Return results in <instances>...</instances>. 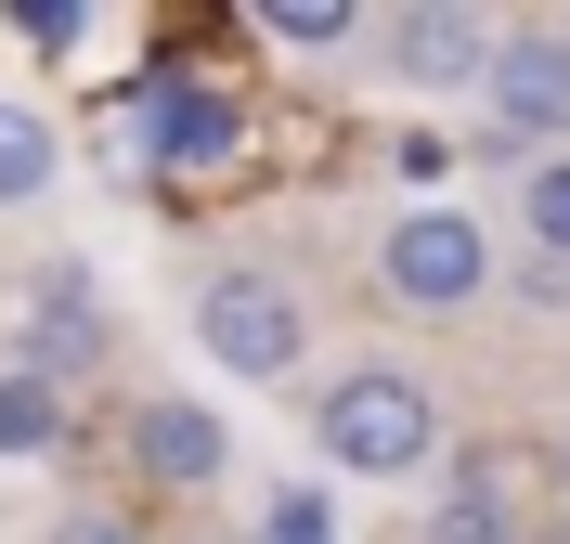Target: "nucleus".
I'll use <instances>...</instances> for the list:
<instances>
[{"label":"nucleus","mask_w":570,"mask_h":544,"mask_svg":"<svg viewBox=\"0 0 570 544\" xmlns=\"http://www.w3.org/2000/svg\"><path fill=\"white\" fill-rule=\"evenodd\" d=\"M0 27L27 39V52H78V39H91V13H78V0H13Z\"/></svg>","instance_id":"nucleus-14"},{"label":"nucleus","mask_w":570,"mask_h":544,"mask_svg":"<svg viewBox=\"0 0 570 544\" xmlns=\"http://www.w3.org/2000/svg\"><path fill=\"white\" fill-rule=\"evenodd\" d=\"M363 39L390 52L402 91H480V66H493V13H466V0H402V13H363Z\"/></svg>","instance_id":"nucleus-5"},{"label":"nucleus","mask_w":570,"mask_h":544,"mask_svg":"<svg viewBox=\"0 0 570 544\" xmlns=\"http://www.w3.org/2000/svg\"><path fill=\"white\" fill-rule=\"evenodd\" d=\"M66 441V389H39L27 363H0V454H52Z\"/></svg>","instance_id":"nucleus-11"},{"label":"nucleus","mask_w":570,"mask_h":544,"mask_svg":"<svg viewBox=\"0 0 570 544\" xmlns=\"http://www.w3.org/2000/svg\"><path fill=\"white\" fill-rule=\"evenodd\" d=\"M544 479H558V506H570V428H558V454H544Z\"/></svg>","instance_id":"nucleus-18"},{"label":"nucleus","mask_w":570,"mask_h":544,"mask_svg":"<svg viewBox=\"0 0 570 544\" xmlns=\"http://www.w3.org/2000/svg\"><path fill=\"white\" fill-rule=\"evenodd\" d=\"M247 144V105L220 91V78L195 66H142L130 78V105H117V156H142V169H220V156Z\"/></svg>","instance_id":"nucleus-4"},{"label":"nucleus","mask_w":570,"mask_h":544,"mask_svg":"<svg viewBox=\"0 0 570 544\" xmlns=\"http://www.w3.org/2000/svg\"><path fill=\"white\" fill-rule=\"evenodd\" d=\"M13 363H27L39 389H66V376L105 363V298H91V273H39V286H27V311H13Z\"/></svg>","instance_id":"nucleus-8"},{"label":"nucleus","mask_w":570,"mask_h":544,"mask_svg":"<svg viewBox=\"0 0 570 544\" xmlns=\"http://www.w3.org/2000/svg\"><path fill=\"white\" fill-rule=\"evenodd\" d=\"M312 454L351 467V479H415L428 454H441V389H428L415 363H390V350L337 363L312 389Z\"/></svg>","instance_id":"nucleus-1"},{"label":"nucleus","mask_w":570,"mask_h":544,"mask_svg":"<svg viewBox=\"0 0 570 544\" xmlns=\"http://www.w3.org/2000/svg\"><path fill=\"white\" fill-rule=\"evenodd\" d=\"M532 544H570V506H544V518H532Z\"/></svg>","instance_id":"nucleus-19"},{"label":"nucleus","mask_w":570,"mask_h":544,"mask_svg":"<svg viewBox=\"0 0 570 544\" xmlns=\"http://www.w3.org/2000/svg\"><path fill=\"white\" fill-rule=\"evenodd\" d=\"M532 454H505V441H480L454 479H441V506H428L415 544H532Z\"/></svg>","instance_id":"nucleus-7"},{"label":"nucleus","mask_w":570,"mask_h":544,"mask_svg":"<svg viewBox=\"0 0 570 544\" xmlns=\"http://www.w3.org/2000/svg\"><path fill=\"white\" fill-rule=\"evenodd\" d=\"M130 467L156 479V493H208V479L234 467V441H220V415H208V402L142 389V402H130Z\"/></svg>","instance_id":"nucleus-9"},{"label":"nucleus","mask_w":570,"mask_h":544,"mask_svg":"<svg viewBox=\"0 0 570 544\" xmlns=\"http://www.w3.org/2000/svg\"><path fill=\"white\" fill-rule=\"evenodd\" d=\"M195 337H208V363H234V376H298V363H312V298H298V273H273V259H208V273H195Z\"/></svg>","instance_id":"nucleus-3"},{"label":"nucleus","mask_w":570,"mask_h":544,"mask_svg":"<svg viewBox=\"0 0 570 544\" xmlns=\"http://www.w3.org/2000/svg\"><path fill=\"white\" fill-rule=\"evenodd\" d=\"M519 298H532V311H570V273L558 259H519Z\"/></svg>","instance_id":"nucleus-17"},{"label":"nucleus","mask_w":570,"mask_h":544,"mask_svg":"<svg viewBox=\"0 0 570 544\" xmlns=\"http://www.w3.org/2000/svg\"><path fill=\"white\" fill-rule=\"evenodd\" d=\"M52 544H156V532L117 518V506H66V518H52Z\"/></svg>","instance_id":"nucleus-16"},{"label":"nucleus","mask_w":570,"mask_h":544,"mask_svg":"<svg viewBox=\"0 0 570 544\" xmlns=\"http://www.w3.org/2000/svg\"><path fill=\"white\" fill-rule=\"evenodd\" d=\"M480 105H493V130H570V13H519V27H493Z\"/></svg>","instance_id":"nucleus-6"},{"label":"nucleus","mask_w":570,"mask_h":544,"mask_svg":"<svg viewBox=\"0 0 570 544\" xmlns=\"http://www.w3.org/2000/svg\"><path fill=\"white\" fill-rule=\"evenodd\" d=\"M363 273H376V311H402V325H466L480 298H493V234L454 208V195H428V208H390L376 220V247H363Z\"/></svg>","instance_id":"nucleus-2"},{"label":"nucleus","mask_w":570,"mask_h":544,"mask_svg":"<svg viewBox=\"0 0 570 544\" xmlns=\"http://www.w3.org/2000/svg\"><path fill=\"white\" fill-rule=\"evenodd\" d=\"M259 39H285V52H351L363 13L351 0H259Z\"/></svg>","instance_id":"nucleus-13"},{"label":"nucleus","mask_w":570,"mask_h":544,"mask_svg":"<svg viewBox=\"0 0 570 544\" xmlns=\"http://www.w3.org/2000/svg\"><path fill=\"white\" fill-rule=\"evenodd\" d=\"M259 544H337V506H324V493H273Z\"/></svg>","instance_id":"nucleus-15"},{"label":"nucleus","mask_w":570,"mask_h":544,"mask_svg":"<svg viewBox=\"0 0 570 544\" xmlns=\"http://www.w3.org/2000/svg\"><path fill=\"white\" fill-rule=\"evenodd\" d=\"M519 234H532V259L570 273V156H532V181H519Z\"/></svg>","instance_id":"nucleus-12"},{"label":"nucleus","mask_w":570,"mask_h":544,"mask_svg":"<svg viewBox=\"0 0 570 544\" xmlns=\"http://www.w3.org/2000/svg\"><path fill=\"white\" fill-rule=\"evenodd\" d=\"M52 195V117L0 91V208H39Z\"/></svg>","instance_id":"nucleus-10"}]
</instances>
